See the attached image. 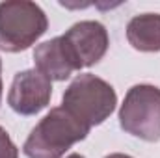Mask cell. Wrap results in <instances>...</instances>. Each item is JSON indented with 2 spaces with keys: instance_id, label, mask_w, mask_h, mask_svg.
I'll return each mask as SVG.
<instances>
[{
  "instance_id": "obj_4",
  "label": "cell",
  "mask_w": 160,
  "mask_h": 158,
  "mask_svg": "<svg viewBox=\"0 0 160 158\" xmlns=\"http://www.w3.org/2000/svg\"><path fill=\"white\" fill-rule=\"evenodd\" d=\"M119 126L130 136L155 143L160 140V87L132 86L119 108Z\"/></svg>"
},
{
  "instance_id": "obj_7",
  "label": "cell",
  "mask_w": 160,
  "mask_h": 158,
  "mask_svg": "<svg viewBox=\"0 0 160 158\" xmlns=\"http://www.w3.org/2000/svg\"><path fill=\"white\" fill-rule=\"evenodd\" d=\"M34 62H36V69L50 82L52 80L63 82L75 71H80L77 60L73 58L67 43L63 41L62 36L38 45L34 50Z\"/></svg>"
},
{
  "instance_id": "obj_5",
  "label": "cell",
  "mask_w": 160,
  "mask_h": 158,
  "mask_svg": "<svg viewBox=\"0 0 160 158\" xmlns=\"http://www.w3.org/2000/svg\"><path fill=\"white\" fill-rule=\"evenodd\" d=\"M52 97V82L38 69H24L13 77L8 104L19 116H36L45 110Z\"/></svg>"
},
{
  "instance_id": "obj_11",
  "label": "cell",
  "mask_w": 160,
  "mask_h": 158,
  "mask_svg": "<svg viewBox=\"0 0 160 158\" xmlns=\"http://www.w3.org/2000/svg\"><path fill=\"white\" fill-rule=\"evenodd\" d=\"M2 89H4V84H2V60H0V102H2Z\"/></svg>"
},
{
  "instance_id": "obj_1",
  "label": "cell",
  "mask_w": 160,
  "mask_h": 158,
  "mask_svg": "<svg viewBox=\"0 0 160 158\" xmlns=\"http://www.w3.org/2000/svg\"><path fill=\"white\" fill-rule=\"evenodd\" d=\"M89 130L63 106H56L32 128L22 153L28 158H63L75 143L88 138Z\"/></svg>"
},
{
  "instance_id": "obj_8",
  "label": "cell",
  "mask_w": 160,
  "mask_h": 158,
  "mask_svg": "<svg viewBox=\"0 0 160 158\" xmlns=\"http://www.w3.org/2000/svg\"><path fill=\"white\" fill-rule=\"evenodd\" d=\"M127 39L140 52H160V13H142L128 21Z\"/></svg>"
},
{
  "instance_id": "obj_12",
  "label": "cell",
  "mask_w": 160,
  "mask_h": 158,
  "mask_svg": "<svg viewBox=\"0 0 160 158\" xmlns=\"http://www.w3.org/2000/svg\"><path fill=\"white\" fill-rule=\"evenodd\" d=\"M65 158H86L84 155H80V153H71L69 156H65Z\"/></svg>"
},
{
  "instance_id": "obj_9",
  "label": "cell",
  "mask_w": 160,
  "mask_h": 158,
  "mask_svg": "<svg viewBox=\"0 0 160 158\" xmlns=\"http://www.w3.org/2000/svg\"><path fill=\"white\" fill-rule=\"evenodd\" d=\"M0 158H19V149L6 132V128L0 126Z\"/></svg>"
},
{
  "instance_id": "obj_3",
  "label": "cell",
  "mask_w": 160,
  "mask_h": 158,
  "mask_svg": "<svg viewBox=\"0 0 160 158\" xmlns=\"http://www.w3.org/2000/svg\"><path fill=\"white\" fill-rule=\"evenodd\" d=\"M48 28V19L36 2H0V50L15 54L30 48Z\"/></svg>"
},
{
  "instance_id": "obj_2",
  "label": "cell",
  "mask_w": 160,
  "mask_h": 158,
  "mask_svg": "<svg viewBox=\"0 0 160 158\" xmlns=\"http://www.w3.org/2000/svg\"><path fill=\"white\" fill-rule=\"evenodd\" d=\"M116 89L106 80L91 73L78 75L62 97V106L89 128L102 125L116 110Z\"/></svg>"
},
{
  "instance_id": "obj_10",
  "label": "cell",
  "mask_w": 160,
  "mask_h": 158,
  "mask_svg": "<svg viewBox=\"0 0 160 158\" xmlns=\"http://www.w3.org/2000/svg\"><path fill=\"white\" fill-rule=\"evenodd\" d=\"M104 158H132V156L123 155V153H112V155H108V156H104Z\"/></svg>"
},
{
  "instance_id": "obj_6",
  "label": "cell",
  "mask_w": 160,
  "mask_h": 158,
  "mask_svg": "<svg viewBox=\"0 0 160 158\" xmlns=\"http://www.w3.org/2000/svg\"><path fill=\"white\" fill-rule=\"evenodd\" d=\"M62 37L67 43L80 69L99 63L110 47V37L104 24L97 21H80L73 24Z\"/></svg>"
}]
</instances>
